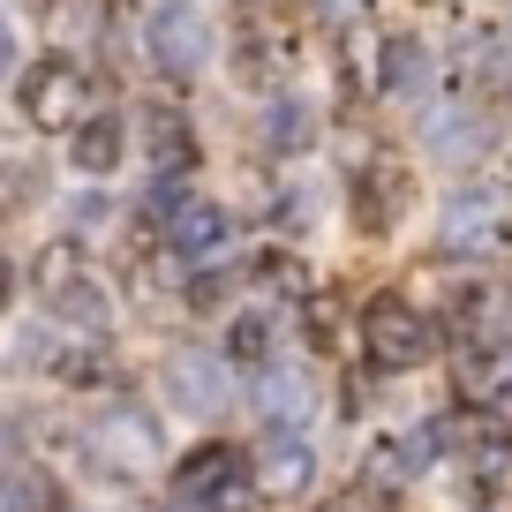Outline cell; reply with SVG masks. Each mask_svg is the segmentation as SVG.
Masks as SVG:
<instances>
[{
	"instance_id": "1",
	"label": "cell",
	"mask_w": 512,
	"mask_h": 512,
	"mask_svg": "<svg viewBox=\"0 0 512 512\" xmlns=\"http://www.w3.org/2000/svg\"><path fill=\"white\" fill-rule=\"evenodd\" d=\"M362 362L392 369V377L430 362V317H422L415 302H400V294H377V302L362 309Z\"/></svg>"
},
{
	"instance_id": "2",
	"label": "cell",
	"mask_w": 512,
	"mask_h": 512,
	"mask_svg": "<svg viewBox=\"0 0 512 512\" xmlns=\"http://www.w3.org/2000/svg\"><path fill=\"white\" fill-rule=\"evenodd\" d=\"M83 113H91V83H83V68L68 61V53L23 68V121H31V128L61 136V128H76Z\"/></svg>"
},
{
	"instance_id": "3",
	"label": "cell",
	"mask_w": 512,
	"mask_h": 512,
	"mask_svg": "<svg viewBox=\"0 0 512 512\" xmlns=\"http://www.w3.org/2000/svg\"><path fill=\"white\" fill-rule=\"evenodd\" d=\"M181 497L204 512H241L249 505V460L234 445H196L181 460Z\"/></svg>"
},
{
	"instance_id": "4",
	"label": "cell",
	"mask_w": 512,
	"mask_h": 512,
	"mask_svg": "<svg viewBox=\"0 0 512 512\" xmlns=\"http://www.w3.org/2000/svg\"><path fill=\"white\" fill-rule=\"evenodd\" d=\"M144 38H151V61H159L166 76H196V68L211 61V23H204V8H189V0H159Z\"/></svg>"
},
{
	"instance_id": "5",
	"label": "cell",
	"mask_w": 512,
	"mask_h": 512,
	"mask_svg": "<svg viewBox=\"0 0 512 512\" xmlns=\"http://www.w3.org/2000/svg\"><path fill=\"white\" fill-rule=\"evenodd\" d=\"M437 241H445V256H490L505 241V204L490 189H460L437 211Z\"/></svg>"
},
{
	"instance_id": "6",
	"label": "cell",
	"mask_w": 512,
	"mask_h": 512,
	"mask_svg": "<svg viewBox=\"0 0 512 512\" xmlns=\"http://www.w3.org/2000/svg\"><path fill=\"white\" fill-rule=\"evenodd\" d=\"M91 460L106 467V475H144V467H159V422H144L136 407L91 422Z\"/></svg>"
},
{
	"instance_id": "7",
	"label": "cell",
	"mask_w": 512,
	"mask_h": 512,
	"mask_svg": "<svg viewBox=\"0 0 512 512\" xmlns=\"http://www.w3.org/2000/svg\"><path fill=\"white\" fill-rule=\"evenodd\" d=\"M445 452V430L437 422H415L407 437H384V445H369V460H362V482H377V490H400V482H415L422 467Z\"/></svg>"
},
{
	"instance_id": "8",
	"label": "cell",
	"mask_w": 512,
	"mask_h": 512,
	"mask_svg": "<svg viewBox=\"0 0 512 512\" xmlns=\"http://www.w3.org/2000/svg\"><path fill=\"white\" fill-rule=\"evenodd\" d=\"M166 249H174L189 272H196V264H219V256L234 249V219H226L219 204H196V196H189V204L166 219Z\"/></svg>"
},
{
	"instance_id": "9",
	"label": "cell",
	"mask_w": 512,
	"mask_h": 512,
	"mask_svg": "<svg viewBox=\"0 0 512 512\" xmlns=\"http://www.w3.org/2000/svg\"><path fill=\"white\" fill-rule=\"evenodd\" d=\"M256 415L272 422V430H294V422H309V407H317V392H309V369L302 362H264L249 384Z\"/></svg>"
},
{
	"instance_id": "10",
	"label": "cell",
	"mask_w": 512,
	"mask_h": 512,
	"mask_svg": "<svg viewBox=\"0 0 512 512\" xmlns=\"http://www.w3.org/2000/svg\"><path fill=\"white\" fill-rule=\"evenodd\" d=\"M256 482H264L272 497L309 490V482H317V445H309L302 430H272V437H264V452H256Z\"/></svg>"
},
{
	"instance_id": "11",
	"label": "cell",
	"mask_w": 512,
	"mask_h": 512,
	"mask_svg": "<svg viewBox=\"0 0 512 512\" xmlns=\"http://www.w3.org/2000/svg\"><path fill=\"white\" fill-rule=\"evenodd\" d=\"M407 204H415V181H407L400 166H369L362 189H354V219H362L369 234H392V226L407 219Z\"/></svg>"
},
{
	"instance_id": "12",
	"label": "cell",
	"mask_w": 512,
	"mask_h": 512,
	"mask_svg": "<svg viewBox=\"0 0 512 512\" xmlns=\"http://www.w3.org/2000/svg\"><path fill=\"white\" fill-rule=\"evenodd\" d=\"M166 400L181 407V415H219L226 407V377L211 354H174L166 362Z\"/></svg>"
},
{
	"instance_id": "13",
	"label": "cell",
	"mask_w": 512,
	"mask_h": 512,
	"mask_svg": "<svg viewBox=\"0 0 512 512\" xmlns=\"http://www.w3.org/2000/svg\"><path fill=\"white\" fill-rule=\"evenodd\" d=\"M68 159H76L83 174H113V166L128 159V121H113V113H83V121L68 128Z\"/></svg>"
},
{
	"instance_id": "14",
	"label": "cell",
	"mask_w": 512,
	"mask_h": 512,
	"mask_svg": "<svg viewBox=\"0 0 512 512\" xmlns=\"http://www.w3.org/2000/svg\"><path fill=\"white\" fill-rule=\"evenodd\" d=\"M144 144H151V159H159V174L196 166V136H189V121H181L174 106H151L144 113Z\"/></svg>"
},
{
	"instance_id": "15",
	"label": "cell",
	"mask_w": 512,
	"mask_h": 512,
	"mask_svg": "<svg viewBox=\"0 0 512 512\" xmlns=\"http://www.w3.org/2000/svg\"><path fill=\"white\" fill-rule=\"evenodd\" d=\"M38 181H46L38 151L0 144V219H8V211H31V204H38Z\"/></svg>"
},
{
	"instance_id": "16",
	"label": "cell",
	"mask_w": 512,
	"mask_h": 512,
	"mask_svg": "<svg viewBox=\"0 0 512 512\" xmlns=\"http://www.w3.org/2000/svg\"><path fill=\"white\" fill-rule=\"evenodd\" d=\"M309 136H317V113L302 98H272L264 106V144L272 151H309Z\"/></svg>"
},
{
	"instance_id": "17",
	"label": "cell",
	"mask_w": 512,
	"mask_h": 512,
	"mask_svg": "<svg viewBox=\"0 0 512 512\" xmlns=\"http://www.w3.org/2000/svg\"><path fill=\"white\" fill-rule=\"evenodd\" d=\"M46 302L61 309V317H76L83 332H106V317H113V309H106V287H98V279H83V272H76V279H61Z\"/></svg>"
},
{
	"instance_id": "18",
	"label": "cell",
	"mask_w": 512,
	"mask_h": 512,
	"mask_svg": "<svg viewBox=\"0 0 512 512\" xmlns=\"http://www.w3.org/2000/svg\"><path fill=\"white\" fill-rule=\"evenodd\" d=\"M377 83H384V91H422V83H430V53H422L415 38H384Z\"/></svg>"
},
{
	"instance_id": "19",
	"label": "cell",
	"mask_w": 512,
	"mask_h": 512,
	"mask_svg": "<svg viewBox=\"0 0 512 512\" xmlns=\"http://www.w3.org/2000/svg\"><path fill=\"white\" fill-rule=\"evenodd\" d=\"M272 347H279V317L272 309L234 317V332H226V354H234V362H272Z\"/></svg>"
},
{
	"instance_id": "20",
	"label": "cell",
	"mask_w": 512,
	"mask_h": 512,
	"mask_svg": "<svg viewBox=\"0 0 512 512\" xmlns=\"http://www.w3.org/2000/svg\"><path fill=\"white\" fill-rule=\"evenodd\" d=\"M497 61H505V46H497L490 31H467V38H460V61H452V76H460V83H497Z\"/></svg>"
},
{
	"instance_id": "21",
	"label": "cell",
	"mask_w": 512,
	"mask_h": 512,
	"mask_svg": "<svg viewBox=\"0 0 512 512\" xmlns=\"http://www.w3.org/2000/svg\"><path fill=\"white\" fill-rule=\"evenodd\" d=\"M53 369H61L68 384H106V377H113L98 347H61V362H53Z\"/></svg>"
},
{
	"instance_id": "22",
	"label": "cell",
	"mask_w": 512,
	"mask_h": 512,
	"mask_svg": "<svg viewBox=\"0 0 512 512\" xmlns=\"http://www.w3.org/2000/svg\"><path fill=\"white\" fill-rule=\"evenodd\" d=\"M0 512H38V482L31 475H0Z\"/></svg>"
},
{
	"instance_id": "23",
	"label": "cell",
	"mask_w": 512,
	"mask_h": 512,
	"mask_svg": "<svg viewBox=\"0 0 512 512\" xmlns=\"http://www.w3.org/2000/svg\"><path fill=\"white\" fill-rule=\"evenodd\" d=\"M317 512H392V505H384V490H339V497H324Z\"/></svg>"
},
{
	"instance_id": "24",
	"label": "cell",
	"mask_w": 512,
	"mask_h": 512,
	"mask_svg": "<svg viewBox=\"0 0 512 512\" xmlns=\"http://www.w3.org/2000/svg\"><path fill=\"white\" fill-rule=\"evenodd\" d=\"M362 8H369V0H309V16H317V23H332V31H347V23L362 16Z\"/></svg>"
},
{
	"instance_id": "25",
	"label": "cell",
	"mask_w": 512,
	"mask_h": 512,
	"mask_svg": "<svg viewBox=\"0 0 512 512\" xmlns=\"http://www.w3.org/2000/svg\"><path fill=\"white\" fill-rule=\"evenodd\" d=\"M8 68H16V23L0 16V76H8Z\"/></svg>"
},
{
	"instance_id": "26",
	"label": "cell",
	"mask_w": 512,
	"mask_h": 512,
	"mask_svg": "<svg viewBox=\"0 0 512 512\" xmlns=\"http://www.w3.org/2000/svg\"><path fill=\"white\" fill-rule=\"evenodd\" d=\"M8 460H16V422H0V475H8Z\"/></svg>"
},
{
	"instance_id": "27",
	"label": "cell",
	"mask_w": 512,
	"mask_h": 512,
	"mask_svg": "<svg viewBox=\"0 0 512 512\" xmlns=\"http://www.w3.org/2000/svg\"><path fill=\"white\" fill-rule=\"evenodd\" d=\"M8 294H16V264L0 256V309H8Z\"/></svg>"
}]
</instances>
